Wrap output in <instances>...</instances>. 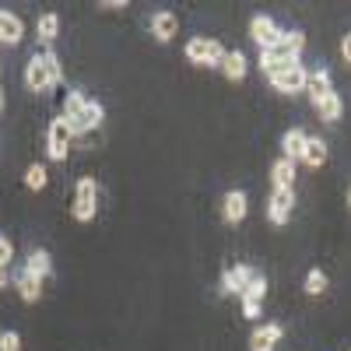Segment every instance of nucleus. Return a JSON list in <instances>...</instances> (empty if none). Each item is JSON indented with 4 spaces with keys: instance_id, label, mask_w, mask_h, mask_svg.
Listing matches in <instances>:
<instances>
[{
    "instance_id": "f257e3e1",
    "label": "nucleus",
    "mask_w": 351,
    "mask_h": 351,
    "mask_svg": "<svg viewBox=\"0 0 351 351\" xmlns=\"http://www.w3.org/2000/svg\"><path fill=\"white\" fill-rule=\"evenodd\" d=\"M95 211H99V180L95 176H77L71 215H74V221H92Z\"/></svg>"
},
{
    "instance_id": "f03ea898",
    "label": "nucleus",
    "mask_w": 351,
    "mask_h": 351,
    "mask_svg": "<svg viewBox=\"0 0 351 351\" xmlns=\"http://www.w3.org/2000/svg\"><path fill=\"white\" fill-rule=\"evenodd\" d=\"M186 60L193 67H221L225 60V46L218 39H208V36H193L186 43Z\"/></svg>"
},
{
    "instance_id": "7ed1b4c3",
    "label": "nucleus",
    "mask_w": 351,
    "mask_h": 351,
    "mask_svg": "<svg viewBox=\"0 0 351 351\" xmlns=\"http://www.w3.org/2000/svg\"><path fill=\"white\" fill-rule=\"evenodd\" d=\"M281 32H285V28L278 25L274 14H253V18H250V39H253L260 49H271V46L281 39Z\"/></svg>"
},
{
    "instance_id": "20e7f679",
    "label": "nucleus",
    "mask_w": 351,
    "mask_h": 351,
    "mask_svg": "<svg viewBox=\"0 0 351 351\" xmlns=\"http://www.w3.org/2000/svg\"><path fill=\"white\" fill-rule=\"evenodd\" d=\"M291 208H295V190H271V197H267V221L271 225H288Z\"/></svg>"
},
{
    "instance_id": "39448f33",
    "label": "nucleus",
    "mask_w": 351,
    "mask_h": 351,
    "mask_svg": "<svg viewBox=\"0 0 351 351\" xmlns=\"http://www.w3.org/2000/svg\"><path fill=\"white\" fill-rule=\"evenodd\" d=\"M253 267L250 263H232V267L221 274V295H239L243 299V291H246V285L253 281Z\"/></svg>"
},
{
    "instance_id": "423d86ee",
    "label": "nucleus",
    "mask_w": 351,
    "mask_h": 351,
    "mask_svg": "<svg viewBox=\"0 0 351 351\" xmlns=\"http://www.w3.org/2000/svg\"><path fill=\"white\" fill-rule=\"evenodd\" d=\"M271 53L285 56V60H299V56L306 53V32H299V28H285L281 39L271 46Z\"/></svg>"
},
{
    "instance_id": "0eeeda50",
    "label": "nucleus",
    "mask_w": 351,
    "mask_h": 351,
    "mask_svg": "<svg viewBox=\"0 0 351 351\" xmlns=\"http://www.w3.org/2000/svg\"><path fill=\"white\" fill-rule=\"evenodd\" d=\"M246 211H250V197H246V190H228L225 200H221V218H225L228 225H243Z\"/></svg>"
},
{
    "instance_id": "6e6552de",
    "label": "nucleus",
    "mask_w": 351,
    "mask_h": 351,
    "mask_svg": "<svg viewBox=\"0 0 351 351\" xmlns=\"http://www.w3.org/2000/svg\"><path fill=\"white\" fill-rule=\"evenodd\" d=\"M285 337V327L281 324H260L253 327V337H250V351H274Z\"/></svg>"
},
{
    "instance_id": "1a4fd4ad",
    "label": "nucleus",
    "mask_w": 351,
    "mask_h": 351,
    "mask_svg": "<svg viewBox=\"0 0 351 351\" xmlns=\"http://www.w3.org/2000/svg\"><path fill=\"white\" fill-rule=\"evenodd\" d=\"M25 88L28 92H36V95H43V92H49V74H46V67H43V60H39V53H32L28 56V64H25Z\"/></svg>"
},
{
    "instance_id": "9d476101",
    "label": "nucleus",
    "mask_w": 351,
    "mask_h": 351,
    "mask_svg": "<svg viewBox=\"0 0 351 351\" xmlns=\"http://www.w3.org/2000/svg\"><path fill=\"white\" fill-rule=\"evenodd\" d=\"M102 120H106V106H102L99 99H88V106H84V112H81V120L74 123V141L84 137V134H92L95 127H102Z\"/></svg>"
},
{
    "instance_id": "9b49d317",
    "label": "nucleus",
    "mask_w": 351,
    "mask_h": 351,
    "mask_svg": "<svg viewBox=\"0 0 351 351\" xmlns=\"http://www.w3.org/2000/svg\"><path fill=\"white\" fill-rule=\"evenodd\" d=\"M306 141H309V134L302 130V127H288L285 130V137H281V158H288V162H302V152H306Z\"/></svg>"
},
{
    "instance_id": "f8f14e48",
    "label": "nucleus",
    "mask_w": 351,
    "mask_h": 351,
    "mask_svg": "<svg viewBox=\"0 0 351 351\" xmlns=\"http://www.w3.org/2000/svg\"><path fill=\"white\" fill-rule=\"evenodd\" d=\"M306 81H309V71L302 67V64H295V67H288L278 81H274V88L281 95H302L306 92Z\"/></svg>"
},
{
    "instance_id": "ddd939ff",
    "label": "nucleus",
    "mask_w": 351,
    "mask_h": 351,
    "mask_svg": "<svg viewBox=\"0 0 351 351\" xmlns=\"http://www.w3.org/2000/svg\"><path fill=\"white\" fill-rule=\"evenodd\" d=\"M256 64H260V74L274 84L288 67H295V64H302V60H285V56H278V53H271V49H260V60H256Z\"/></svg>"
},
{
    "instance_id": "4468645a",
    "label": "nucleus",
    "mask_w": 351,
    "mask_h": 351,
    "mask_svg": "<svg viewBox=\"0 0 351 351\" xmlns=\"http://www.w3.org/2000/svg\"><path fill=\"white\" fill-rule=\"evenodd\" d=\"M21 39H25V21L14 11L0 8V43H4V46H18Z\"/></svg>"
},
{
    "instance_id": "2eb2a0df",
    "label": "nucleus",
    "mask_w": 351,
    "mask_h": 351,
    "mask_svg": "<svg viewBox=\"0 0 351 351\" xmlns=\"http://www.w3.org/2000/svg\"><path fill=\"white\" fill-rule=\"evenodd\" d=\"M11 285H14V291H18L25 302H39V299H43V281L32 278L25 267H18V271L11 274Z\"/></svg>"
},
{
    "instance_id": "dca6fc26",
    "label": "nucleus",
    "mask_w": 351,
    "mask_h": 351,
    "mask_svg": "<svg viewBox=\"0 0 351 351\" xmlns=\"http://www.w3.org/2000/svg\"><path fill=\"white\" fill-rule=\"evenodd\" d=\"M148 28H152V36L158 43H169V39H176V32H180V18H176L172 11H155Z\"/></svg>"
},
{
    "instance_id": "f3484780",
    "label": "nucleus",
    "mask_w": 351,
    "mask_h": 351,
    "mask_svg": "<svg viewBox=\"0 0 351 351\" xmlns=\"http://www.w3.org/2000/svg\"><path fill=\"white\" fill-rule=\"evenodd\" d=\"M306 92H309V102H319L324 95L337 92L334 81H330V71H327V67H313V71H309V81H306Z\"/></svg>"
},
{
    "instance_id": "a211bd4d",
    "label": "nucleus",
    "mask_w": 351,
    "mask_h": 351,
    "mask_svg": "<svg viewBox=\"0 0 351 351\" xmlns=\"http://www.w3.org/2000/svg\"><path fill=\"white\" fill-rule=\"evenodd\" d=\"M246 71H250V56L243 53V49H228L225 53V60H221V74L228 77V81H243L246 77Z\"/></svg>"
},
{
    "instance_id": "6ab92c4d",
    "label": "nucleus",
    "mask_w": 351,
    "mask_h": 351,
    "mask_svg": "<svg viewBox=\"0 0 351 351\" xmlns=\"http://www.w3.org/2000/svg\"><path fill=\"white\" fill-rule=\"evenodd\" d=\"M327 158H330L327 141L309 134V141H306V152H302V165H309V169H324V165H327Z\"/></svg>"
},
{
    "instance_id": "aec40b11",
    "label": "nucleus",
    "mask_w": 351,
    "mask_h": 351,
    "mask_svg": "<svg viewBox=\"0 0 351 351\" xmlns=\"http://www.w3.org/2000/svg\"><path fill=\"white\" fill-rule=\"evenodd\" d=\"M271 190H295V162L278 158L271 165Z\"/></svg>"
},
{
    "instance_id": "412c9836",
    "label": "nucleus",
    "mask_w": 351,
    "mask_h": 351,
    "mask_svg": "<svg viewBox=\"0 0 351 351\" xmlns=\"http://www.w3.org/2000/svg\"><path fill=\"white\" fill-rule=\"evenodd\" d=\"M84 106H88V95L81 92V88H71V92L64 95V106H60V116L74 127L77 120H81V112H84Z\"/></svg>"
},
{
    "instance_id": "4be33fe9",
    "label": "nucleus",
    "mask_w": 351,
    "mask_h": 351,
    "mask_svg": "<svg viewBox=\"0 0 351 351\" xmlns=\"http://www.w3.org/2000/svg\"><path fill=\"white\" fill-rule=\"evenodd\" d=\"M313 106H316V116H319L324 123H337L341 116H344V99H341L337 92L324 95V99H319V102H313Z\"/></svg>"
},
{
    "instance_id": "5701e85b",
    "label": "nucleus",
    "mask_w": 351,
    "mask_h": 351,
    "mask_svg": "<svg viewBox=\"0 0 351 351\" xmlns=\"http://www.w3.org/2000/svg\"><path fill=\"white\" fill-rule=\"evenodd\" d=\"M25 271L32 274V278H39V281L53 278V256L46 250H32V253H28V260H25Z\"/></svg>"
},
{
    "instance_id": "b1692460",
    "label": "nucleus",
    "mask_w": 351,
    "mask_h": 351,
    "mask_svg": "<svg viewBox=\"0 0 351 351\" xmlns=\"http://www.w3.org/2000/svg\"><path fill=\"white\" fill-rule=\"evenodd\" d=\"M36 36H39V43H43V49L60 36V18H56L53 11H43L39 18H36Z\"/></svg>"
},
{
    "instance_id": "393cba45",
    "label": "nucleus",
    "mask_w": 351,
    "mask_h": 351,
    "mask_svg": "<svg viewBox=\"0 0 351 351\" xmlns=\"http://www.w3.org/2000/svg\"><path fill=\"white\" fill-rule=\"evenodd\" d=\"M46 141H56V144H71V141H74V127L64 120L60 112H56L53 120H49V127H46Z\"/></svg>"
},
{
    "instance_id": "a878e982",
    "label": "nucleus",
    "mask_w": 351,
    "mask_h": 351,
    "mask_svg": "<svg viewBox=\"0 0 351 351\" xmlns=\"http://www.w3.org/2000/svg\"><path fill=\"white\" fill-rule=\"evenodd\" d=\"M39 60H43V67H46L53 88H56V84H64V64H60V56H56L53 49H39Z\"/></svg>"
},
{
    "instance_id": "bb28decb",
    "label": "nucleus",
    "mask_w": 351,
    "mask_h": 351,
    "mask_svg": "<svg viewBox=\"0 0 351 351\" xmlns=\"http://www.w3.org/2000/svg\"><path fill=\"white\" fill-rule=\"evenodd\" d=\"M46 183H49V169H46L43 162L28 165V172H25V186L32 190V193H39V190H46Z\"/></svg>"
},
{
    "instance_id": "cd10ccee",
    "label": "nucleus",
    "mask_w": 351,
    "mask_h": 351,
    "mask_svg": "<svg viewBox=\"0 0 351 351\" xmlns=\"http://www.w3.org/2000/svg\"><path fill=\"white\" fill-rule=\"evenodd\" d=\"M302 288H306V295H324V291L330 288V278H327V271H319V267H313V271L306 274Z\"/></svg>"
},
{
    "instance_id": "c85d7f7f",
    "label": "nucleus",
    "mask_w": 351,
    "mask_h": 351,
    "mask_svg": "<svg viewBox=\"0 0 351 351\" xmlns=\"http://www.w3.org/2000/svg\"><path fill=\"white\" fill-rule=\"evenodd\" d=\"M263 295H267V278H263L260 271L253 274V281L246 285V291H243V299L246 302H263Z\"/></svg>"
},
{
    "instance_id": "c756f323",
    "label": "nucleus",
    "mask_w": 351,
    "mask_h": 351,
    "mask_svg": "<svg viewBox=\"0 0 351 351\" xmlns=\"http://www.w3.org/2000/svg\"><path fill=\"white\" fill-rule=\"evenodd\" d=\"M11 263H14V243H11V236L0 232V267H11Z\"/></svg>"
},
{
    "instance_id": "7c9ffc66",
    "label": "nucleus",
    "mask_w": 351,
    "mask_h": 351,
    "mask_svg": "<svg viewBox=\"0 0 351 351\" xmlns=\"http://www.w3.org/2000/svg\"><path fill=\"white\" fill-rule=\"evenodd\" d=\"M71 155V144H56V141H46V158L49 162H64Z\"/></svg>"
},
{
    "instance_id": "2f4dec72",
    "label": "nucleus",
    "mask_w": 351,
    "mask_h": 351,
    "mask_svg": "<svg viewBox=\"0 0 351 351\" xmlns=\"http://www.w3.org/2000/svg\"><path fill=\"white\" fill-rule=\"evenodd\" d=\"M0 351H21V334L18 330H0Z\"/></svg>"
},
{
    "instance_id": "473e14b6",
    "label": "nucleus",
    "mask_w": 351,
    "mask_h": 351,
    "mask_svg": "<svg viewBox=\"0 0 351 351\" xmlns=\"http://www.w3.org/2000/svg\"><path fill=\"white\" fill-rule=\"evenodd\" d=\"M243 316H246V319H260V316H263V302H246V299H243Z\"/></svg>"
},
{
    "instance_id": "72a5a7b5",
    "label": "nucleus",
    "mask_w": 351,
    "mask_h": 351,
    "mask_svg": "<svg viewBox=\"0 0 351 351\" xmlns=\"http://www.w3.org/2000/svg\"><path fill=\"white\" fill-rule=\"evenodd\" d=\"M341 56H344V64H351V32H344L341 39Z\"/></svg>"
},
{
    "instance_id": "f704fd0d",
    "label": "nucleus",
    "mask_w": 351,
    "mask_h": 351,
    "mask_svg": "<svg viewBox=\"0 0 351 351\" xmlns=\"http://www.w3.org/2000/svg\"><path fill=\"white\" fill-rule=\"evenodd\" d=\"M123 0H102V11H123Z\"/></svg>"
},
{
    "instance_id": "c9c22d12",
    "label": "nucleus",
    "mask_w": 351,
    "mask_h": 351,
    "mask_svg": "<svg viewBox=\"0 0 351 351\" xmlns=\"http://www.w3.org/2000/svg\"><path fill=\"white\" fill-rule=\"evenodd\" d=\"M8 285H11V271H8V267H0V291H4Z\"/></svg>"
},
{
    "instance_id": "e433bc0d",
    "label": "nucleus",
    "mask_w": 351,
    "mask_h": 351,
    "mask_svg": "<svg viewBox=\"0 0 351 351\" xmlns=\"http://www.w3.org/2000/svg\"><path fill=\"white\" fill-rule=\"evenodd\" d=\"M4 106H8V95H4V88H0V112H4Z\"/></svg>"
},
{
    "instance_id": "4c0bfd02",
    "label": "nucleus",
    "mask_w": 351,
    "mask_h": 351,
    "mask_svg": "<svg viewBox=\"0 0 351 351\" xmlns=\"http://www.w3.org/2000/svg\"><path fill=\"white\" fill-rule=\"evenodd\" d=\"M348 208H351V190H348Z\"/></svg>"
}]
</instances>
